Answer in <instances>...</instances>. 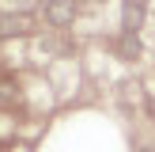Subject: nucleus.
<instances>
[{"label":"nucleus","mask_w":155,"mask_h":152,"mask_svg":"<svg viewBox=\"0 0 155 152\" xmlns=\"http://www.w3.org/2000/svg\"><path fill=\"white\" fill-rule=\"evenodd\" d=\"M19 99V88H15L8 76H0V106H8V103H15Z\"/></svg>","instance_id":"20e7f679"},{"label":"nucleus","mask_w":155,"mask_h":152,"mask_svg":"<svg viewBox=\"0 0 155 152\" xmlns=\"http://www.w3.org/2000/svg\"><path fill=\"white\" fill-rule=\"evenodd\" d=\"M144 152H155V148H144Z\"/></svg>","instance_id":"423d86ee"},{"label":"nucleus","mask_w":155,"mask_h":152,"mask_svg":"<svg viewBox=\"0 0 155 152\" xmlns=\"http://www.w3.org/2000/svg\"><path fill=\"white\" fill-rule=\"evenodd\" d=\"M42 15H45L49 27H68V23L76 19V4H72V0H45Z\"/></svg>","instance_id":"f03ea898"},{"label":"nucleus","mask_w":155,"mask_h":152,"mask_svg":"<svg viewBox=\"0 0 155 152\" xmlns=\"http://www.w3.org/2000/svg\"><path fill=\"white\" fill-rule=\"evenodd\" d=\"M121 53H125V57H136V53H140V38L125 34V38H121Z\"/></svg>","instance_id":"39448f33"},{"label":"nucleus","mask_w":155,"mask_h":152,"mask_svg":"<svg viewBox=\"0 0 155 152\" xmlns=\"http://www.w3.org/2000/svg\"><path fill=\"white\" fill-rule=\"evenodd\" d=\"M30 27L27 15H0V34H23Z\"/></svg>","instance_id":"7ed1b4c3"},{"label":"nucleus","mask_w":155,"mask_h":152,"mask_svg":"<svg viewBox=\"0 0 155 152\" xmlns=\"http://www.w3.org/2000/svg\"><path fill=\"white\" fill-rule=\"evenodd\" d=\"M148 12V0H121V34H136Z\"/></svg>","instance_id":"f257e3e1"}]
</instances>
